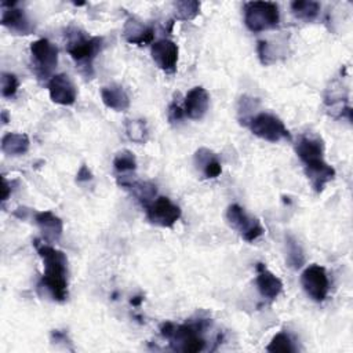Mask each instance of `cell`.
Returning <instances> with one entry per match:
<instances>
[{
    "label": "cell",
    "instance_id": "1",
    "mask_svg": "<svg viewBox=\"0 0 353 353\" xmlns=\"http://www.w3.org/2000/svg\"><path fill=\"white\" fill-rule=\"evenodd\" d=\"M295 152L303 164L305 175L313 190L321 193L327 183L335 178V168L324 159L323 139L319 137L302 135L295 145Z\"/></svg>",
    "mask_w": 353,
    "mask_h": 353
},
{
    "label": "cell",
    "instance_id": "2",
    "mask_svg": "<svg viewBox=\"0 0 353 353\" xmlns=\"http://www.w3.org/2000/svg\"><path fill=\"white\" fill-rule=\"evenodd\" d=\"M34 247L43 261V276L39 283L40 288L47 290L54 301L63 302L68 298V258L66 255L48 243L34 240Z\"/></svg>",
    "mask_w": 353,
    "mask_h": 353
},
{
    "label": "cell",
    "instance_id": "3",
    "mask_svg": "<svg viewBox=\"0 0 353 353\" xmlns=\"http://www.w3.org/2000/svg\"><path fill=\"white\" fill-rule=\"evenodd\" d=\"M66 36V51L87 76L92 74V62L103 47V39L99 36H88L77 28H69Z\"/></svg>",
    "mask_w": 353,
    "mask_h": 353
},
{
    "label": "cell",
    "instance_id": "4",
    "mask_svg": "<svg viewBox=\"0 0 353 353\" xmlns=\"http://www.w3.org/2000/svg\"><path fill=\"white\" fill-rule=\"evenodd\" d=\"M199 324H174L164 323L160 327V334L167 338L175 350L185 353H197L205 349V339L201 335Z\"/></svg>",
    "mask_w": 353,
    "mask_h": 353
},
{
    "label": "cell",
    "instance_id": "5",
    "mask_svg": "<svg viewBox=\"0 0 353 353\" xmlns=\"http://www.w3.org/2000/svg\"><path fill=\"white\" fill-rule=\"evenodd\" d=\"M280 22L279 6L272 1H248L244 4V23L252 33L273 29Z\"/></svg>",
    "mask_w": 353,
    "mask_h": 353
},
{
    "label": "cell",
    "instance_id": "6",
    "mask_svg": "<svg viewBox=\"0 0 353 353\" xmlns=\"http://www.w3.org/2000/svg\"><path fill=\"white\" fill-rule=\"evenodd\" d=\"M245 125L255 137L265 139L268 142L276 143L284 139H291V134L284 125L283 120L279 116L269 112H261L258 114H254L247 121Z\"/></svg>",
    "mask_w": 353,
    "mask_h": 353
},
{
    "label": "cell",
    "instance_id": "7",
    "mask_svg": "<svg viewBox=\"0 0 353 353\" xmlns=\"http://www.w3.org/2000/svg\"><path fill=\"white\" fill-rule=\"evenodd\" d=\"M32 63L36 74L40 79L50 80L54 69L58 65V48L48 39H39L30 44Z\"/></svg>",
    "mask_w": 353,
    "mask_h": 353
},
{
    "label": "cell",
    "instance_id": "8",
    "mask_svg": "<svg viewBox=\"0 0 353 353\" xmlns=\"http://www.w3.org/2000/svg\"><path fill=\"white\" fill-rule=\"evenodd\" d=\"M226 222L228 225L236 230L243 240L251 243L263 234V226L261 225L259 219L251 216L245 212L243 207L239 204H230L226 210Z\"/></svg>",
    "mask_w": 353,
    "mask_h": 353
},
{
    "label": "cell",
    "instance_id": "9",
    "mask_svg": "<svg viewBox=\"0 0 353 353\" xmlns=\"http://www.w3.org/2000/svg\"><path fill=\"white\" fill-rule=\"evenodd\" d=\"M143 210L148 221L161 228H172L182 215L181 208L165 196H156Z\"/></svg>",
    "mask_w": 353,
    "mask_h": 353
},
{
    "label": "cell",
    "instance_id": "10",
    "mask_svg": "<svg viewBox=\"0 0 353 353\" xmlns=\"http://www.w3.org/2000/svg\"><path fill=\"white\" fill-rule=\"evenodd\" d=\"M301 284L306 295L314 302H324L330 291L327 270L320 265H309L301 274Z\"/></svg>",
    "mask_w": 353,
    "mask_h": 353
},
{
    "label": "cell",
    "instance_id": "11",
    "mask_svg": "<svg viewBox=\"0 0 353 353\" xmlns=\"http://www.w3.org/2000/svg\"><path fill=\"white\" fill-rule=\"evenodd\" d=\"M1 25L15 34H30L33 23L26 12L17 7L15 1H1Z\"/></svg>",
    "mask_w": 353,
    "mask_h": 353
},
{
    "label": "cell",
    "instance_id": "12",
    "mask_svg": "<svg viewBox=\"0 0 353 353\" xmlns=\"http://www.w3.org/2000/svg\"><path fill=\"white\" fill-rule=\"evenodd\" d=\"M47 88H48L51 101L58 105L70 106L76 102L77 88H76L73 80L66 73L54 74L48 80Z\"/></svg>",
    "mask_w": 353,
    "mask_h": 353
},
{
    "label": "cell",
    "instance_id": "13",
    "mask_svg": "<svg viewBox=\"0 0 353 353\" xmlns=\"http://www.w3.org/2000/svg\"><path fill=\"white\" fill-rule=\"evenodd\" d=\"M154 63L165 73H174L178 65V46L170 39H160L153 41L150 48Z\"/></svg>",
    "mask_w": 353,
    "mask_h": 353
},
{
    "label": "cell",
    "instance_id": "14",
    "mask_svg": "<svg viewBox=\"0 0 353 353\" xmlns=\"http://www.w3.org/2000/svg\"><path fill=\"white\" fill-rule=\"evenodd\" d=\"M34 223L39 228L46 243H57L61 239L63 232V222L52 211L47 210L34 212Z\"/></svg>",
    "mask_w": 353,
    "mask_h": 353
},
{
    "label": "cell",
    "instance_id": "15",
    "mask_svg": "<svg viewBox=\"0 0 353 353\" xmlns=\"http://www.w3.org/2000/svg\"><path fill=\"white\" fill-rule=\"evenodd\" d=\"M256 288L262 298L266 301H274L283 291V281L274 273H272L263 263H256Z\"/></svg>",
    "mask_w": 353,
    "mask_h": 353
},
{
    "label": "cell",
    "instance_id": "16",
    "mask_svg": "<svg viewBox=\"0 0 353 353\" xmlns=\"http://www.w3.org/2000/svg\"><path fill=\"white\" fill-rule=\"evenodd\" d=\"M210 106V94L205 88L193 87L185 97L183 112L192 120H200L205 116Z\"/></svg>",
    "mask_w": 353,
    "mask_h": 353
},
{
    "label": "cell",
    "instance_id": "17",
    "mask_svg": "<svg viewBox=\"0 0 353 353\" xmlns=\"http://www.w3.org/2000/svg\"><path fill=\"white\" fill-rule=\"evenodd\" d=\"M123 36L131 44H137V46L153 44L154 29L152 26L143 25L141 21L135 18H128L124 23Z\"/></svg>",
    "mask_w": 353,
    "mask_h": 353
},
{
    "label": "cell",
    "instance_id": "18",
    "mask_svg": "<svg viewBox=\"0 0 353 353\" xmlns=\"http://www.w3.org/2000/svg\"><path fill=\"white\" fill-rule=\"evenodd\" d=\"M101 99L106 108L114 112H125L131 105L127 91L119 84H110V85L102 87Z\"/></svg>",
    "mask_w": 353,
    "mask_h": 353
},
{
    "label": "cell",
    "instance_id": "19",
    "mask_svg": "<svg viewBox=\"0 0 353 353\" xmlns=\"http://www.w3.org/2000/svg\"><path fill=\"white\" fill-rule=\"evenodd\" d=\"M194 164L205 178H216L222 172V165L216 154L207 148H200L194 153Z\"/></svg>",
    "mask_w": 353,
    "mask_h": 353
},
{
    "label": "cell",
    "instance_id": "20",
    "mask_svg": "<svg viewBox=\"0 0 353 353\" xmlns=\"http://www.w3.org/2000/svg\"><path fill=\"white\" fill-rule=\"evenodd\" d=\"M29 137L22 132H7L1 138V150L7 156H22L29 150Z\"/></svg>",
    "mask_w": 353,
    "mask_h": 353
},
{
    "label": "cell",
    "instance_id": "21",
    "mask_svg": "<svg viewBox=\"0 0 353 353\" xmlns=\"http://www.w3.org/2000/svg\"><path fill=\"white\" fill-rule=\"evenodd\" d=\"M292 14L305 22H312L320 12V3L314 0H295L291 3Z\"/></svg>",
    "mask_w": 353,
    "mask_h": 353
},
{
    "label": "cell",
    "instance_id": "22",
    "mask_svg": "<svg viewBox=\"0 0 353 353\" xmlns=\"http://www.w3.org/2000/svg\"><path fill=\"white\" fill-rule=\"evenodd\" d=\"M125 135L135 143H145L149 138V128L142 119H127L124 123Z\"/></svg>",
    "mask_w": 353,
    "mask_h": 353
},
{
    "label": "cell",
    "instance_id": "23",
    "mask_svg": "<svg viewBox=\"0 0 353 353\" xmlns=\"http://www.w3.org/2000/svg\"><path fill=\"white\" fill-rule=\"evenodd\" d=\"M287 263L291 269H301L305 265V252L299 241L292 236H285Z\"/></svg>",
    "mask_w": 353,
    "mask_h": 353
},
{
    "label": "cell",
    "instance_id": "24",
    "mask_svg": "<svg viewBox=\"0 0 353 353\" xmlns=\"http://www.w3.org/2000/svg\"><path fill=\"white\" fill-rule=\"evenodd\" d=\"M113 167L119 175H131V172L137 170V159L131 150L124 149L116 153L113 159Z\"/></svg>",
    "mask_w": 353,
    "mask_h": 353
},
{
    "label": "cell",
    "instance_id": "25",
    "mask_svg": "<svg viewBox=\"0 0 353 353\" xmlns=\"http://www.w3.org/2000/svg\"><path fill=\"white\" fill-rule=\"evenodd\" d=\"M175 18L179 21H193L200 12V3L196 0H181L174 3Z\"/></svg>",
    "mask_w": 353,
    "mask_h": 353
},
{
    "label": "cell",
    "instance_id": "26",
    "mask_svg": "<svg viewBox=\"0 0 353 353\" xmlns=\"http://www.w3.org/2000/svg\"><path fill=\"white\" fill-rule=\"evenodd\" d=\"M266 350L270 353H291L295 352L296 347L291 336L287 332L280 331L272 338V341L266 346Z\"/></svg>",
    "mask_w": 353,
    "mask_h": 353
},
{
    "label": "cell",
    "instance_id": "27",
    "mask_svg": "<svg viewBox=\"0 0 353 353\" xmlns=\"http://www.w3.org/2000/svg\"><path fill=\"white\" fill-rule=\"evenodd\" d=\"M19 87L18 77L14 73H1V95L4 98H12Z\"/></svg>",
    "mask_w": 353,
    "mask_h": 353
},
{
    "label": "cell",
    "instance_id": "28",
    "mask_svg": "<svg viewBox=\"0 0 353 353\" xmlns=\"http://www.w3.org/2000/svg\"><path fill=\"white\" fill-rule=\"evenodd\" d=\"M258 54H259V59L263 65H269L273 62V54H272V48L269 46L268 41H258Z\"/></svg>",
    "mask_w": 353,
    "mask_h": 353
},
{
    "label": "cell",
    "instance_id": "29",
    "mask_svg": "<svg viewBox=\"0 0 353 353\" xmlns=\"http://www.w3.org/2000/svg\"><path fill=\"white\" fill-rule=\"evenodd\" d=\"M167 114H168V120L171 123H176V121H181L185 116V112H183V106L178 105L176 102H171L170 106H168V110H167Z\"/></svg>",
    "mask_w": 353,
    "mask_h": 353
},
{
    "label": "cell",
    "instance_id": "30",
    "mask_svg": "<svg viewBox=\"0 0 353 353\" xmlns=\"http://www.w3.org/2000/svg\"><path fill=\"white\" fill-rule=\"evenodd\" d=\"M92 176H94V175H92L91 170L88 168V165L83 164V165L79 168V171H77L76 181H77V182H88V181L92 179Z\"/></svg>",
    "mask_w": 353,
    "mask_h": 353
},
{
    "label": "cell",
    "instance_id": "31",
    "mask_svg": "<svg viewBox=\"0 0 353 353\" xmlns=\"http://www.w3.org/2000/svg\"><path fill=\"white\" fill-rule=\"evenodd\" d=\"M1 182H3V185H1V200L6 201L10 196V193H11V188H10V183L7 182V179L4 176L1 178Z\"/></svg>",
    "mask_w": 353,
    "mask_h": 353
},
{
    "label": "cell",
    "instance_id": "32",
    "mask_svg": "<svg viewBox=\"0 0 353 353\" xmlns=\"http://www.w3.org/2000/svg\"><path fill=\"white\" fill-rule=\"evenodd\" d=\"M1 121L3 124H7L10 121V116H8V112L7 110H3L1 112Z\"/></svg>",
    "mask_w": 353,
    "mask_h": 353
},
{
    "label": "cell",
    "instance_id": "33",
    "mask_svg": "<svg viewBox=\"0 0 353 353\" xmlns=\"http://www.w3.org/2000/svg\"><path fill=\"white\" fill-rule=\"evenodd\" d=\"M141 302H142V298H141V296H135L134 299H131V303L135 305V306H138Z\"/></svg>",
    "mask_w": 353,
    "mask_h": 353
}]
</instances>
